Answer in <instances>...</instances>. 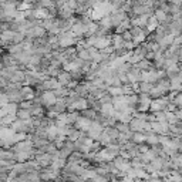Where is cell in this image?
Instances as JSON below:
<instances>
[{
    "label": "cell",
    "mask_w": 182,
    "mask_h": 182,
    "mask_svg": "<svg viewBox=\"0 0 182 182\" xmlns=\"http://www.w3.org/2000/svg\"><path fill=\"white\" fill-rule=\"evenodd\" d=\"M165 107H168V103H167V100H164V98H157V100H154L152 103H151V110L155 112H159L162 111Z\"/></svg>",
    "instance_id": "obj_1"
},
{
    "label": "cell",
    "mask_w": 182,
    "mask_h": 182,
    "mask_svg": "<svg viewBox=\"0 0 182 182\" xmlns=\"http://www.w3.org/2000/svg\"><path fill=\"white\" fill-rule=\"evenodd\" d=\"M37 159V164L38 165H41V167H47V165H50L53 161V157L50 154H40L36 157Z\"/></svg>",
    "instance_id": "obj_2"
},
{
    "label": "cell",
    "mask_w": 182,
    "mask_h": 182,
    "mask_svg": "<svg viewBox=\"0 0 182 182\" xmlns=\"http://www.w3.org/2000/svg\"><path fill=\"white\" fill-rule=\"evenodd\" d=\"M151 124H147V122H144L142 120H132V122H131V128L134 131H141L144 130V128H151Z\"/></svg>",
    "instance_id": "obj_3"
},
{
    "label": "cell",
    "mask_w": 182,
    "mask_h": 182,
    "mask_svg": "<svg viewBox=\"0 0 182 182\" xmlns=\"http://www.w3.org/2000/svg\"><path fill=\"white\" fill-rule=\"evenodd\" d=\"M111 159H114V155H111L107 150L101 151V152L97 155V161H111Z\"/></svg>",
    "instance_id": "obj_4"
},
{
    "label": "cell",
    "mask_w": 182,
    "mask_h": 182,
    "mask_svg": "<svg viewBox=\"0 0 182 182\" xmlns=\"http://www.w3.org/2000/svg\"><path fill=\"white\" fill-rule=\"evenodd\" d=\"M94 177H97V172H95V169H85L81 178L84 179V181H90V179H93Z\"/></svg>",
    "instance_id": "obj_5"
},
{
    "label": "cell",
    "mask_w": 182,
    "mask_h": 182,
    "mask_svg": "<svg viewBox=\"0 0 182 182\" xmlns=\"http://www.w3.org/2000/svg\"><path fill=\"white\" fill-rule=\"evenodd\" d=\"M147 142L151 145H157L159 142V137L154 132H150V134H147Z\"/></svg>",
    "instance_id": "obj_6"
},
{
    "label": "cell",
    "mask_w": 182,
    "mask_h": 182,
    "mask_svg": "<svg viewBox=\"0 0 182 182\" xmlns=\"http://www.w3.org/2000/svg\"><path fill=\"white\" fill-rule=\"evenodd\" d=\"M30 148H31V145L24 142V144H19V145H17V148H16V150H17V152H30Z\"/></svg>",
    "instance_id": "obj_7"
},
{
    "label": "cell",
    "mask_w": 182,
    "mask_h": 182,
    "mask_svg": "<svg viewBox=\"0 0 182 182\" xmlns=\"http://www.w3.org/2000/svg\"><path fill=\"white\" fill-rule=\"evenodd\" d=\"M167 12H164V10H158L157 13H155V19L158 20V22H165L167 20Z\"/></svg>",
    "instance_id": "obj_8"
},
{
    "label": "cell",
    "mask_w": 182,
    "mask_h": 182,
    "mask_svg": "<svg viewBox=\"0 0 182 182\" xmlns=\"http://www.w3.org/2000/svg\"><path fill=\"white\" fill-rule=\"evenodd\" d=\"M28 157H30V152H17V155H16V158L19 159L20 162H24V161H27Z\"/></svg>",
    "instance_id": "obj_9"
},
{
    "label": "cell",
    "mask_w": 182,
    "mask_h": 182,
    "mask_svg": "<svg viewBox=\"0 0 182 182\" xmlns=\"http://www.w3.org/2000/svg\"><path fill=\"white\" fill-rule=\"evenodd\" d=\"M134 141L135 142H144V141H147V135H144L142 132H135V135H134Z\"/></svg>",
    "instance_id": "obj_10"
},
{
    "label": "cell",
    "mask_w": 182,
    "mask_h": 182,
    "mask_svg": "<svg viewBox=\"0 0 182 182\" xmlns=\"http://www.w3.org/2000/svg\"><path fill=\"white\" fill-rule=\"evenodd\" d=\"M172 103L175 104V105H178V107H182V93L175 94V97H174Z\"/></svg>",
    "instance_id": "obj_11"
},
{
    "label": "cell",
    "mask_w": 182,
    "mask_h": 182,
    "mask_svg": "<svg viewBox=\"0 0 182 182\" xmlns=\"http://www.w3.org/2000/svg\"><path fill=\"white\" fill-rule=\"evenodd\" d=\"M88 125H91V122H90L88 120H81V121H78V128H81V130H87Z\"/></svg>",
    "instance_id": "obj_12"
},
{
    "label": "cell",
    "mask_w": 182,
    "mask_h": 182,
    "mask_svg": "<svg viewBox=\"0 0 182 182\" xmlns=\"http://www.w3.org/2000/svg\"><path fill=\"white\" fill-rule=\"evenodd\" d=\"M151 90H152V87H151L148 83H142V84H141V91H142V93H151Z\"/></svg>",
    "instance_id": "obj_13"
},
{
    "label": "cell",
    "mask_w": 182,
    "mask_h": 182,
    "mask_svg": "<svg viewBox=\"0 0 182 182\" xmlns=\"http://www.w3.org/2000/svg\"><path fill=\"white\" fill-rule=\"evenodd\" d=\"M44 100H46V101H50V103H54V101H56V98H54V95H53L51 93L44 94Z\"/></svg>",
    "instance_id": "obj_14"
},
{
    "label": "cell",
    "mask_w": 182,
    "mask_h": 182,
    "mask_svg": "<svg viewBox=\"0 0 182 182\" xmlns=\"http://www.w3.org/2000/svg\"><path fill=\"white\" fill-rule=\"evenodd\" d=\"M85 105H87V104H85L84 100H78V101H77V104H74L75 108H84Z\"/></svg>",
    "instance_id": "obj_15"
},
{
    "label": "cell",
    "mask_w": 182,
    "mask_h": 182,
    "mask_svg": "<svg viewBox=\"0 0 182 182\" xmlns=\"http://www.w3.org/2000/svg\"><path fill=\"white\" fill-rule=\"evenodd\" d=\"M138 67H141L142 70H147V68L150 67V63H148V61H147V60H144V61H142V63H140V64H138Z\"/></svg>",
    "instance_id": "obj_16"
},
{
    "label": "cell",
    "mask_w": 182,
    "mask_h": 182,
    "mask_svg": "<svg viewBox=\"0 0 182 182\" xmlns=\"http://www.w3.org/2000/svg\"><path fill=\"white\" fill-rule=\"evenodd\" d=\"M71 43H73V40L68 38V37H64L63 40H61V44H63V46H70Z\"/></svg>",
    "instance_id": "obj_17"
},
{
    "label": "cell",
    "mask_w": 182,
    "mask_h": 182,
    "mask_svg": "<svg viewBox=\"0 0 182 182\" xmlns=\"http://www.w3.org/2000/svg\"><path fill=\"white\" fill-rule=\"evenodd\" d=\"M118 182H135V179H132L131 177H128V175H125V177L122 178L121 181H118Z\"/></svg>",
    "instance_id": "obj_18"
},
{
    "label": "cell",
    "mask_w": 182,
    "mask_h": 182,
    "mask_svg": "<svg viewBox=\"0 0 182 182\" xmlns=\"http://www.w3.org/2000/svg\"><path fill=\"white\" fill-rule=\"evenodd\" d=\"M104 112H110L111 111V104H105V105H103V108H101Z\"/></svg>",
    "instance_id": "obj_19"
},
{
    "label": "cell",
    "mask_w": 182,
    "mask_h": 182,
    "mask_svg": "<svg viewBox=\"0 0 182 182\" xmlns=\"http://www.w3.org/2000/svg\"><path fill=\"white\" fill-rule=\"evenodd\" d=\"M48 134H50L51 137L56 135V134H57V128H56V127H51V128L48 130Z\"/></svg>",
    "instance_id": "obj_20"
},
{
    "label": "cell",
    "mask_w": 182,
    "mask_h": 182,
    "mask_svg": "<svg viewBox=\"0 0 182 182\" xmlns=\"http://www.w3.org/2000/svg\"><path fill=\"white\" fill-rule=\"evenodd\" d=\"M122 91L120 88H111V94H115V95H118V94H121Z\"/></svg>",
    "instance_id": "obj_21"
},
{
    "label": "cell",
    "mask_w": 182,
    "mask_h": 182,
    "mask_svg": "<svg viewBox=\"0 0 182 182\" xmlns=\"http://www.w3.org/2000/svg\"><path fill=\"white\" fill-rule=\"evenodd\" d=\"M80 57H81V58H88V53H87V51H83L81 54H80Z\"/></svg>",
    "instance_id": "obj_22"
},
{
    "label": "cell",
    "mask_w": 182,
    "mask_h": 182,
    "mask_svg": "<svg viewBox=\"0 0 182 182\" xmlns=\"http://www.w3.org/2000/svg\"><path fill=\"white\" fill-rule=\"evenodd\" d=\"M118 130H120V131H127V130H128V128H127L125 125H122V124H121V125L118 127Z\"/></svg>",
    "instance_id": "obj_23"
},
{
    "label": "cell",
    "mask_w": 182,
    "mask_h": 182,
    "mask_svg": "<svg viewBox=\"0 0 182 182\" xmlns=\"http://www.w3.org/2000/svg\"><path fill=\"white\" fill-rule=\"evenodd\" d=\"M61 81H67V75H61Z\"/></svg>",
    "instance_id": "obj_24"
},
{
    "label": "cell",
    "mask_w": 182,
    "mask_h": 182,
    "mask_svg": "<svg viewBox=\"0 0 182 182\" xmlns=\"http://www.w3.org/2000/svg\"><path fill=\"white\" fill-rule=\"evenodd\" d=\"M181 141H182V138H181Z\"/></svg>",
    "instance_id": "obj_25"
}]
</instances>
